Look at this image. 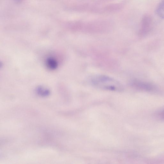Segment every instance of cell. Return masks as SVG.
Segmentation results:
<instances>
[{
  "label": "cell",
  "instance_id": "6",
  "mask_svg": "<svg viewBox=\"0 0 164 164\" xmlns=\"http://www.w3.org/2000/svg\"><path fill=\"white\" fill-rule=\"evenodd\" d=\"M37 93L38 95L43 97L48 96L50 93L49 91L42 87H39L37 89Z\"/></svg>",
  "mask_w": 164,
  "mask_h": 164
},
{
  "label": "cell",
  "instance_id": "5",
  "mask_svg": "<svg viewBox=\"0 0 164 164\" xmlns=\"http://www.w3.org/2000/svg\"><path fill=\"white\" fill-rule=\"evenodd\" d=\"M157 12L159 17L164 19V0H163L158 6Z\"/></svg>",
  "mask_w": 164,
  "mask_h": 164
},
{
  "label": "cell",
  "instance_id": "4",
  "mask_svg": "<svg viewBox=\"0 0 164 164\" xmlns=\"http://www.w3.org/2000/svg\"><path fill=\"white\" fill-rule=\"evenodd\" d=\"M46 65L51 70L56 69L57 66V63L56 61L53 58H51L47 60Z\"/></svg>",
  "mask_w": 164,
  "mask_h": 164
},
{
  "label": "cell",
  "instance_id": "8",
  "mask_svg": "<svg viewBox=\"0 0 164 164\" xmlns=\"http://www.w3.org/2000/svg\"><path fill=\"white\" fill-rule=\"evenodd\" d=\"M15 1L16 2L19 3L21 2L22 0H15Z\"/></svg>",
  "mask_w": 164,
  "mask_h": 164
},
{
  "label": "cell",
  "instance_id": "3",
  "mask_svg": "<svg viewBox=\"0 0 164 164\" xmlns=\"http://www.w3.org/2000/svg\"><path fill=\"white\" fill-rule=\"evenodd\" d=\"M132 85L136 87L147 90H150L153 89V87L152 86L141 83V82L137 81H134L132 83Z\"/></svg>",
  "mask_w": 164,
  "mask_h": 164
},
{
  "label": "cell",
  "instance_id": "1",
  "mask_svg": "<svg viewBox=\"0 0 164 164\" xmlns=\"http://www.w3.org/2000/svg\"><path fill=\"white\" fill-rule=\"evenodd\" d=\"M91 85L99 88L116 91L123 89L122 84L114 78L104 75H96L91 77L89 80Z\"/></svg>",
  "mask_w": 164,
  "mask_h": 164
},
{
  "label": "cell",
  "instance_id": "7",
  "mask_svg": "<svg viewBox=\"0 0 164 164\" xmlns=\"http://www.w3.org/2000/svg\"><path fill=\"white\" fill-rule=\"evenodd\" d=\"M159 116L161 118L164 119V110L160 113Z\"/></svg>",
  "mask_w": 164,
  "mask_h": 164
},
{
  "label": "cell",
  "instance_id": "2",
  "mask_svg": "<svg viewBox=\"0 0 164 164\" xmlns=\"http://www.w3.org/2000/svg\"><path fill=\"white\" fill-rule=\"evenodd\" d=\"M151 23L152 20L149 17L146 16L143 18L142 30L143 33H146L148 31Z\"/></svg>",
  "mask_w": 164,
  "mask_h": 164
}]
</instances>
